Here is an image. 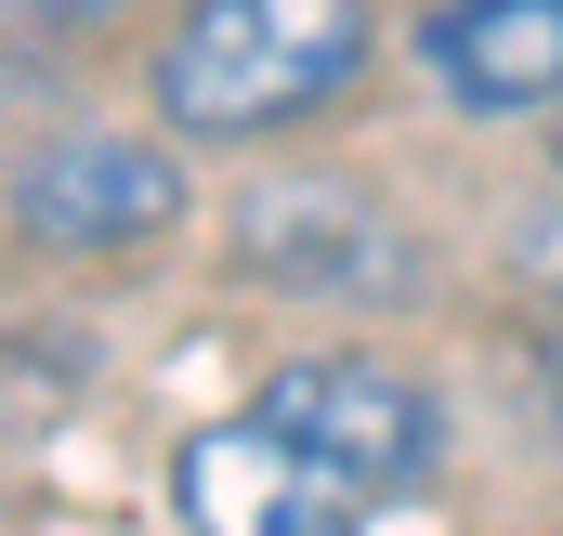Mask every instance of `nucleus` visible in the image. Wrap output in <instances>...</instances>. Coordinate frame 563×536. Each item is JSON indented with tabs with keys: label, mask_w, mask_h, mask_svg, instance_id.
<instances>
[{
	"label": "nucleus",
	"mask_w": 563,
	"mask_h": 536,
	"mask_svg": "<svg viewBox=\"0 0 563 536\" xmlns=\"http://www.w3.org/2000/svg\"><path fill=\"white\" fill-rule=\"evenodd\" d=\"M170 511L184 536H367V498L328 484L288 432L263 418H223V432H184L170 445Z\"/></svg>",
	"instance_id": "nucleus-5"
},
{
	"label": "nucleus",
	"mask_w": 563,
	"mask_h": 536,
	"mask_svg": "<svg viewBox=\"0 0 563 536\" xmlns=\"http://www.w3.org/2000/svg\"><path fill=\"white\" fill-rule=\"evenodd\" d=\"M236 263L276 301H341V314H407L432 301V236L354 170H276L236 197Z\"/></svg>",
	"instance_id": "nucleus-2"
},
{
	"label": "nucleus",
	"mask_w": 563,
	"mask_h": 536,
	"mask_svg": "<svg viewBox=\"0 0 563 536\" xmlns=\"http://www.w3.org/2000/svg\"><path fill=\"white\" fill-rule=\"evenodd\" d=\"M13 236L26 249H66V263H119V249H157L197 183L157 132H53L40 157H13Z\"/></svg>",
	"instance_id": "nucleus-4"
},
{
	"label": "nucleus",
	"mask_w": 563,
	"mask_h": 536,
	"mask_svg": "<svg viewBox=\"0 0 563 536\" xmlns=\"http://www.w3.org/2000/svg\"><path fill=\"white\" fill-rule=\"evenodd\" d=\"M551 144H563V119H551Z\"/></svg>",
	"instance_id": "nucleus-8"
},
{
	"label": "nucleus",
	"mask_w": 563,
	"mask_h": 536,
	"mask_svg": "<svg viewBox=\"0 0 563 536\" xmlns=\"http://www.w3.org/2000/svg\"><path fill=\"white\" fill-rule=\"evenodd\" d=\"M380 53L367 0H184L144 53V105L170 144H276L328 119Z\"/></svg>",
	"instance_id": "nucleus-1"
},
{
	"label": "nucleus",
	"mask_w": 563,
	"mask_h": 536,
	"mask_svg": "<svg viewBox=\"0 0 563 536\" xmlns=\"http://www.w3.org/2000/svg\"><path fill=\"white\" fill-rule=\"evenodd\" d=\"M420 79L459 119H563V0H432Z\"/></svg>",
	"instance_id": "nucleus-6"
},
{
	"label": "nucleus",
	"mask_w": 563,
	"mask_h": 536,
	"mask_svg": "<svg viewBox=\"0 0 563 536\" xmlns=\"http://www.w3.org/2000/svg\"><path fill=\"white\" fill-rule=\"evenodd\" d=\"M511 275H525V301L563 327V197H538V210L511 223Z\"/></svg>",
	"instance_id": "nucleus-7"
},
{
	"label": "nucleus",
	"mask_w": 563,
	"mask_h": 536,
	"mask_svg": "<svg viewBox=\"0 0 563 536\" xmlns=\"http://www.w3.org/2000/svg\"><path fill=\"white\" fill-rule=\"evenodd\" d=\"M250 418L288 432V445H301L328 484H354L367 511L420 498L432 471H445V393H432L420 367H394V354H288Z\"/></svg>",
	"instance_id": "nucleus-3"
}]
</instances>
